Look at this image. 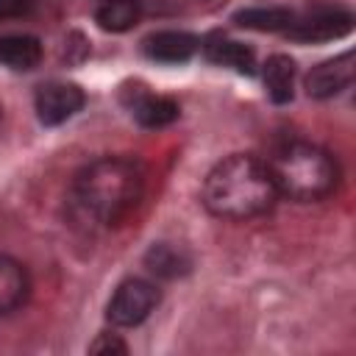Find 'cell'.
Here are the masks:
<instances>
[{
  "label": "cell",
  "instance_id": "obj_1",
  "mask_svg": "<svg viewBox=\"0 0 356 356\" xmlns=\"http://www.w3.org/2000/svg\"><path fill=\"white\" fill-rule=\"evenodd\" d=\"M270 167L253 153H234L217 161L203 181V206L220 220L261 217L275 206Z\"/></svg>",
  "mask_w": 356,
  "mask_h": 356
},
{
  "label": "cell",
  "instance_id": "obj_2",
  "mask_svg": "<svg viewBox=\"0 0 356 356\" xmlns=\"http://www.w3.org/2000/svg\"><path fill=\"white\" fill-rule=\"evenodd\" d=\"M142 189L145 172L136 161L106 156L95 159L75 175L72 200L86 220L97 225H117L134 211L142 197Z\"/></svg>",
  "mask_w": 356,
  "mask_h": 356
},
{
  "label": "cell",
  "instance_id": "obj_3",
  "mask_svg": "<svg viewBox=\"0 0 356 356\" xmlns=\"http://www.w3.org/2000/svg\"><path fill=\"white\" fill-rule=\"evenodd\" d=\"M267 167H270L275 192L298 203H314L328 197L339 181L337 161L323 147L309 142L284 145Z\"/></svg>",
  "mask_w": 356,
  "mask_h": 356
},
{
  "label": "cell",
  "instance_id": "obj_4",
  "mask_svg": "<svg viewBox=\"0 0 356 356\" xmlns=\"http://www.w3.org/2000/svg\"><path fill=\"white\" fill-rule=\"evenodd\" d=\"M161 300V292L153 281H145V278H128L122 281L108 306H106V317L111 320V325H120V328H131V325H139Z\"/></svg>",
  "mask_w": 356,
  "mask_h": 356
},
{
  "label": "cell",
  "instance_id": "obj_5",
  "mask_svg": "<svg viewBox=\"0 0 356 356\" xmlns=\"http://www.w3.org/2000/svg\"><path fill=\"white\" fill-rule=\"evenodd\" d=\"M33 103H36V117H39L42 125H61L83 108L86 95L78 83L50 81V83H42L36 89Z\"/></svg>",
  "mask_w": 356,
  "mask_h": 356
},
{
  "label": "cell",
  "instance_id": "obj_6",
  "mask_svg": "<svg viewBox=\"0 0 356 356\" xmlns=\"http://www.w3.org/2000/svg\"><path fill=\"white\" fill-rule=\"evenodd\" d=\"M353 75H356V56H353V50H345V53L312 67L306 81H303V86H306L309 97L328 100V97L345 92L353 83Z\"/></svg>",
  "mask_w": 356,
  "mask_h": 356
},
{
  "label": "cell",
  "instance_id": "obj_7",
  "mask_svg": "<svg viewBox=\"0 0 356 356\" xmlns=\"http://www.w3.org/2000/svg\"><path fill=\"white\" fill-rule=\"evenodd\" d=\"M122 103L131 111V117L142 125V128H164L170 122L178 120L181 108L172 97H161V95H150L145 86H131L122 92Z\"/></svg>",
  "mask_w": 356,
  "mask_h": 356
},
{
  "label": "cell",
  "instance_id": "obj_8",
  "mask_svg": "<svg viewBox=\"0 0 356 356\" xmlns=\"http://www.w3.org/2000/svg\"><path fill=\"white\" fill-rule=\"evenodd\" d=\"M353 31V17L348 11H317L306 19H295L292 28L286 31V36L292 42H331V39H342Z\"/></svg>",
  "mask_w": 356,
  "mask_h": 356
},
{
  "label": "cell",
  "instance_id": "obj_9",
  "mask_svg": "<svg viewBox=\"0 0 356 356\" xmlns=\"http://www.w3.org/2000/svg\"><path fill=\"white\" fill-rule=\"evenodd\" d=\"M147 58L161 64H184L197 53V36L186 31H156L142 42Z\"/></svg>",
  "mask_w": 356,
  "mask_h": 356
},
{
  "label": "cell",
  "instance_id": "obj_10",
  "mask_svg": "<svg viewBox=\"0 0 356 356\" xmlns=\"http://www.w3.org/2000/svg\"><path fill=\"white\" fill-rule=\"evenodd\" d=\"M28 295H31L28 270L17 259L0 253V314H11L19 306H25Z\"/></svg>",
  "mask_w": 356,
  "mask_h": 356
},
{
  "label": "cell",
  "instance_id": "obj_11",
  "mask_svg": "<svg viewBox=\"0 0 356 356\" xmlns=\"http://www.w3.org/2000/svg\"><path fill=\"white\" fill-rule=\"evenodd\" d=\"M264 89L273 103L284 106L295 95V61L284 53H275L264 61Z\"/></svg>",
  "mask_w": 356,
  "mask_h": 356
},
{
  "label": "cell",
  "instance_id": "obj_12",
  "mask_svg": "<svg viewBox=\"0 0 356 356\" xmlns=\"http://www.w3.org/2000/svg\"><path fill=\"white\" fill-rule=\"evenodd\" d=\"M42 61V42L28 33H14L0 39V64L17 72L33 70Z\"/></svg>",
  "mask_w": 356,
  "mask_h": 356
},
{
  "label": "cell",
  "instance_id": "obj_13",
  "mask_svg": "<svg viewBox=\"0 0 356 356\" xmlns=\"http://www.w3.org/2000/svg\"><path fill=\"white\" fill-rule=\"evenodd\" d=\"M203 53L211 64H222V67H234L242 75H253L256 72V56L248 44L234 42V39H209V44H203Z\"/></svg>",
  "mask_w": 356,
  "mask_h": 356
},
{
  "label": "cell",
  "instance_id": "obj_14",
  "mask_svg": "<svg viewBox=\"0 0 356 356\" xmlns=\"http://www.w3.org/2000/svg\"><path fill=\"white\" fill-rule=\"evenodd\" d=\"M234 22L242 25V28H250V31H289L292 22H295V11L284 8V6H270V8H242L234 14Z\"/></svg>",
  "mask_w": 356,
  "mask_h": 356
},
{
  "label": "cell",
  "instance_id": "obj_15",
  "mask_svg": "<svg viewBox=\"0 0 356 356\" xmlns=\"http://www.w3.org/2000/svg\"><path fill=\"white\" fill-rule=\"evenodd\" d=\"M142 17V3L139 0H106L97 11L95 19L103 31L108 33H125L131 31Z\"/></svg>",
  "mask_w": 356,
  "mask_h": 356
},
{
  "label": "cell",
  "instance_id": "obj_16",
  "mask_svg": "<svg viewBox=\"0 0 356 356\" xmlns=\"http://www.w3.org/2000/svg\"><path fill=\"white\" fill-rule=\"evenodd\" d=\"M145 267L159 278H178V275L189 273V259L178 248H172L167 242H156L145 253Z\"/></svg>",
  "mask_w": 356,
  "mask_h": 356
},
{
  "label": "cell",
  "instance_id": "obj_17",
  "mask_svg": "<svg viewBox=\"0 0 356 356\" xmlns=\"http://www.w3.org/2000/svg\"><path fill=\"white\" fill-rule=\"evenodd\" d=\"M89 353H128V345L117 337V334H100L92 345H89Z\"/></svg>",
  "mask_w": 356,
  "mask_h": 356
},
{
  "label": "cell",
  "instance_id": "obj_18",
  "mask_svg": "<svg viewBox=\"0 0 356 356\" xmlns=\"http://www.w3.org/2000/svg\"><path fill=\"white\" fill-rule=\"evenodd\" d=\"M39 0H0V22L3 19H14V17H25L36 8Z\"/></svg>",
  "mask_w": 356,
  "mask_h": 356
}]
</instances>
